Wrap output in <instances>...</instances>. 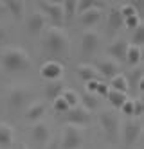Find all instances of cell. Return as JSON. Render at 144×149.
Segmentation results:
<instances>
[{
  "instance_id": "1",
  "label": "cell",
  "mask_w": 144,
  "mask_h": 149,
  "mask_svg": "<svg viewBox=\"0 0 144 149\" xmlns=\"http://www.w3.org/2000/svg\"><path fill=\"white\" fill-rule=\"evenodd\" d=\"M0 63L7 72H20V70H27L32 65L31 56L24 49L20 47H9L2 52L0 56Z\"/></svg>"
},
{
  "instance_id": "2",
  "label": "cell",
  "mask_w": 144,
  "mask_h": 149,
  "mask_svg": "<svg viewBox=\"0 0 144 149\" xmlns=\"http://www.w3.org/2000/svg\"><path fill=\"white\" fill-rule=\"evenodd\" d=\"M43 45H45V49L51 52V54L61 56V54H67V50L70 47V41H69V36L65 34L63 29L51 27V29H47V33H45Z\"/></svg>"
},
{
  "instance_id": "3",
  "label": "cell",
  "mask_w": 144,
  "mask_h": 149,
  "mask_svg": "<svg viewBox=\"0 0 144 149\" xmlns=\"http://www.w3.org/2000/svg\"><path fill=\"white\" fill-rule=\"evenodd\" d=\"M85 142V130L79 126H72V124H67L65 126V131H63V136L60 140V146L63 149H79Z\"/></svg>"
},
{
  "instance_id": "4",
  "label": "cell",
  "mask_w": 144,
  "mask_h": 149,
  "mask_svg": "<svg viewBox=\"0 0 144 149\" xmlns=\"http://www.w3.org/2000/svg\"><path fill=\"white\" fill-rule=\"evenodd\" d=\"M29 97H31V90L27 86H24V84H13L7 93V104H9V108L18 110L22 106H25Z\"/></svg>"
},
{
  "instance_id": "5",
  "label": "cell",
  "mask_w": 144,
  "mask_h": 149,
  "mask_svg": "<svg viewBox=\"0 0 144 149\" xmlns=\"http://www.w3.org/2000/svg\"><path fill=\"white\" fill-rule=\"evenodd\" d=\"M97 119L101 122L105 133L110 136V138H115L117 133H119V117L114 110H103L97 113Z\"/></svg>"
},
{
  "instance_id": "6",
  "label": "cell",
  "mask_w": 144,
  "mask_h": 149,
  "mask_svg": "<svg viewBox=\"0 0 144 149\" xmlns=\"http://www.w3.org/2000/svg\"><path fill=\"white\" fill-rule=\"evenodd\" d=\"M40 7H41L43 15H45V18H49L51 22L54 24V27L61 29V25L65 22L61 2H40Z\"/></svg>"
},
{
  "instance_id": "7",
  "label": "cell",
  "mask_w": 144,
  "mask_h": 149,
  "mask_svg": "<svg viewBox=\"0 0 144 149\" xmlns=\"http://www.w3.org/2000/svg\"><path fill=\"white\" fill-rule=\"evenodd\" d=\"M65 117H67L69 124L79 126V127L88 124V120H90V113H88V110L85 108V106H81V104L74 106V108H69V111L65 113Z\"/></svg>"
},
{
  "instance_id": "8",
  "label": "cell",
  "mask_w": 144,
  "mask_h": 149,
  "mask_svg": "<svg viewBox=\"0 0 144 149\" xmlns=\"http://www.w3.org/2000/svg\"><path fill=\"white\" fill-rule=\"evenodd\" d=\"M99 41H101V36H99L97 31L94 29H86L83 33V38H81V49L85 54H94L99 47Z\"/></svg>"
},
{
  "instance_id": "9",
  "label": "cell",
  "mask_w": 144,
  "mask_h": 149,
  "mask_svg": "<svg viewBox=\"0 0 144 149\" xmlns=\"http://www.w3.org/2000/svg\"><path fill=\"white\" fill-rule=\"evenodd\" d=\"M40 74L43 77H45L47 81H58V79H61V76H63V65L60 61H45L41 65V70H40Z\"/></svg>"
},
{
  "instance_id": "10",
  "label": "cell",
  "mask_w": 144,
  "mask_h": 149,
  "mask_svg": "<svg viewBox=\"0 0 144 149\" xmlns=\"http://www.w3.org/2000/svg\"><path fill=\"white\" fill-rule=\"evenodd\" d=\"M142 133V122L139 119H130L124 124V140L126 144H135Z\"/></svg>"
},
{
  "instance_id": "11",
  "label": "cell",
  "mask_w": 144,
  "mask_h": 149,
  "mask_svg": "<svg viewBox=\"0 0 144 149\" xmlns=\"http://www.w3.org/2000/svg\"><path fill=\"white\" fill-rule=\"evenodd\" d=\"M32 140L38 142V144H47L49 138H51V130L45 122H36L32 126V131H31Z\"/></svg>"
},
{
  "instance_id": "12",
  "label": "cell",
  "mask_w": 144,
  "mask_h": 149,
  "mask_svg": "<svg viewBox=\"0 0 144 149\" xmlns=\"http://www.w3.org/2000/svg\"><path fill=\"white\" fill-rule=\"evenodd\" d=\"M27 27L32 34H40L41 31H45L47 27V18L43 13H32L29 16V22H27Z\"/></svg>"
},
{
  "instance_id": "13",
  "label": "cell",
  "mask_w": 144,
  "mask_h": 149,
  "mask_svg": "<svg viewBox=\"0 0 144 149\" xmlns=\"http://www.w3.org/2000/svg\"><path fill=\"white\" fill-rule=\"evenodd\" d=\"M47 111V102H41V101H36L32 102L29 108H27V113H25V119L27 120H32V122H40V119Z\"/></svg>"
},
{
  "instance_id": "14",
  "label": "cell",
  "mask_w": 144,
  "mask_h": 149,
  "mask_svg": "<svg viewBox=\"0 0 144 149\" xmlns=\"http://www.w3.org/2000/svg\"><path fill=\"white\" fill-rule=\"evenodd\" d=\"M128 47H130V43H128L126 40H117V41H114V43L108 47V52H110V54H112L117 61H126Z\"/></svg>"
},
{
  "instance_id": "15",
  "label": "cell",
  "mask_w": 144,
  "mask_h": 149,
  "mask_svg": "<svg viewBox=\"0 0 144 149\" xmlns=\"http://www.w3.org/2000/svg\"><path fill=\"white\" fill-rule=\"evenodd\" d=\"M63 90H65V83L61 79H58V81H49L47 86H45V99L56 101L58 97H61Z\"/></svg>"
},
{
  "instance_id": "16",
  "label": "cell",
  "mask_w": 144,
  "mask_h": 149,
  "mask_svg": "<svg viewBox=\"0 0 144 149\" xmlns=\"http://www.w3.org/2000/svg\"><path fill=\"white\" fill-rule=\"evenodd\" d=\"M97 72H101L105 77H115L117 76V72H119V67H117V63L114 59H101L97 63Z\"/></svg>"
},
{
  "instance_id": "17",
  "label": "cell",
  "mask_w": 144,
  "mask_h": 149,
  "mask_svg": "<svg viewBox=\"0 0 144 149\" xmlns=\"http://www.w3.org/2000/svg\"><path fill=\"white\" fill-rule=\"evenodd\" d=\"M15 142V130L6 122H0V147H11Z\"/></svg>"
},
{
  "instance_id": "18",
  "label": "cell",
  "mask_w": 144,
  "mask_h": 149,
  "mask_svg": "<svg viewBox=\"0 0 144 149\" xmlns=\"http://www.w3.org/2000/svg\"><path fill=\"white\" fill-rule=\"evenodd\" d=\"M99 20H101V9H99L97 6L92 7V9H88L86 13L81 15V24H83L85 27H94Z\"/></svg>"
},
{
  "instance_id": "19",
  "label": "cell",
  "mask_w": 144,
  "mask_h": 149,
  "mask_svg": "<svg viewBox=\"0 0 144 149\" xmlns=\"http://www.w3.org/2000/svg\"><path fill=\"white\" fill-rule=\"evenodd\" d=\"M76 72H77V76H79L83 81H86V83L97 81V77H99V72H97L92 65H77Z\"/></svg>"
},
{
  "instance_id": "20",
  "label": "cell",
  "mask_w": 144,
  "mask_h": 149,
  "mask_svg": "<svg viewBox=\"0 0 144 149\" xmlns=\"http://www.w3.org/2000/svg\"><path fill=\"white\" fill-rule=\"evenodd\" d=\"M106 99L110 101V104L114 106V108H121L126 101H128V95L123 93V92H117V90H112L110 88L108 90V95H106Z\"/></svg>"
},
{
  "instance_id": "21",
  "label": "cell",
  "mask_w": 144,
  "mask_h": 149,
  "mask_svg": "<svg viewBox=\"0 0 144 149\" xmlns=\"http://www.w3.org/2000/svg\"><path fill=\"white\" fill-rule=\"evenodd\" d=\"M123 25H124V18L121 16L119 7L112 9V11H110V15H108V27L112 29V31H117V29H121Z\"/></svg>"
},
{
  "instance_id": "22",
  "label": "cell",
  "mask_w": 144,
  "mask_h": 149,
  "mask_svg": "<svg viewBox=\"0 0 144 149\" xmlns=\"http://www.w3.org/2000/svg\"><path fill=\"white\" fill-rule=\"evenodd\" d=\"M112 90H117V92H123V93H126L128 90H130V86H128V81H126V77L123 76V74H117L115 77H112V83L108 84Z\"/></svg>"
},
{
  "instance_id": "23",
  "label": "cell",
  "mask_w": 144,
  "mask_h": 149,
  "mask_svg": "<svg viewBox=\"0 0 144 149\" xmlns=\"http://www.w3.org/2000/svg\"><path fill=\"white\" fill-rule=\"evenodd\" d=\"M6 9L9 13H13L15 18H22V15L25 13V2H16V0H13V2H6Z\"/></svg>"
},
{
  "instance_id": "24",
  "label": "cell",
  "mask_w": 144,
  "mask_h": 149,
  "mask_svg": "<svg viewBox=\"0 0 144 149\" xmlns=\"http://www.w3.org/2000/svg\"><path fill=\"white\" fill-rule=\"evenodd\" d=\"M140 59H142V50H140V47L130 45L128 47V52H126V61L130 63V65H137V63H140Z\"/></svg>"
},
{
  "instance_id": "25",
  "label": "cell",
  "mask_w": 144,
  "mask_h": 149,
  "mask_svg": "<svg viewBox=\"0 0 144 149\" xmlns=\"http://www.w3.org/2000/svg\"><path fill=\"white\" fill-rule=\"evenodd\" d=\"M119 13H121V16H123L124 20L126 18H130V16H135V15H139V9H137V4H133V2H128V4H123L119 7Z\"/></svg>"
},
{
  "instance_id": "26",
  "label": "cell",
  "mask_w": 144,
  "mask_h": 149,
  "mask_svg": "<svg viewBox=\"0 0 144 149\" xmlns=\"http://www.w3.org/2000/svg\"><path fill=\"white\" fill-rule=\"evenodd\" d=\"M61 99L69 104V108H74V106H77V102H79V95H77L74 90H63Z\"/></svg>"
},
{
  "instance_id": "27",
  "label": "cell",
  "mask_w": 144,
  "mask_h": 149,
  "mask_svg": "<svg viewBox=\"0 0 144 149\" xmlns=\"http://www.w3.org/2000/svg\"><path fill=\"white\" fill-rule=\"evenodd\" d=\"M97 104H99L97 95H94V93H90V92H86V93L83 95V104H81V106H85L86 110H96Z\"/></svg>"
},
{
  "instance_id": "28",
  "label": "cell",
  "mask_w": 144,
  "mask_h": 149,
  "mask_svg": "<svg viewBox=\"0 0 144 149\" xmlns=\"http://www.w3.org/2000/svg\"><path fill=\"white\" fill-rule=\"evenodd\" d=\"M126 81H128V86H130V84H133V86L139 88L140 81H144V79H142V68H133V70L130 72V77H128Z\"/></svg>"
},
{
  "instance_id": "29",
  "label": "cell",
  "mask_w": 144,
  "mask_h": 149,
  "mask_svg": "<svg viewBox=\"0 0 144 149\" xmlns=\"http://www.w3.org/2000/svg\"><path fill=\"white\" fill-rule=\"evenodd\" d=\"M76 4H77V2H74V0H67V2H61L63 15H65V16H69V18H72V16L76 15Z\"/></svg>"
},
{
  "instance_id": "30",
  "label": "cell",
  "mask_w": 144,
  "mask_h": 149,
  "mask_svg": "<svg viewBox=\"0 0 144 149\" xmlns=\"http://www.w3.org/2000/svg\"><path fill=\"white\" fill-rule=\"evenodd\" d=\"M142 41H144V27L139 25L135 29V33H133V38H131V45H133V47H140Z\"/></svg>"
},
{
  "instance_id": "31",
  "label": "cell",
  "mask_w": 144,
  "mask_h": 149,
  "mask_svg": "<svg viewBox=\"0 0 144 149\" xmlns=\"http://www.w3.org/2000/svg\"><path fill=\"white\" fill-rule=\"evenodd\" d=\"M97 4L96 2H90V0H86V2H77L76 4V15H83V13H86L88 9H92V7H96Z\"/></svg>"
},
{
  "instance_id": "32",
  "label": "cell",
  "mask_w": 144,
  "mask_h": 149,
  "mask_svg": "<svg viewBox=\"0 0 144 149\" xmlns=\"http://www.w3.org/2000/svg\"><path fill=\"white\" fill-rule=\"evenodd\" d=\"M54 110H56L58 113H67L69 111V104L65 102L61 97H58L56 101H54Z\"/></svg>"
},
{
  "instance_id": "33",
  "label": "cell",
  "mask_w": 144,
  "mask_h": 149,
  "mask_svg": "<svg viewBox=\"0 0 144 149\" xmlns=\"http://www.w3.org/2000/svg\"><path fill=\"white\" fill-rule=\"evenodd\" d=\"M124 25H128V27H131V29H137L139 25H142V24H140V18H139V15L126 18V20H124Z\"/></svg>"
},
{
  "instance_id": "34",
  "label": "cell",
  "mask_w": 144,
  "mask_h": 149,
  "mask_svg": "<svg viewBox=\"0 0 144 149\" xmlns=\"http://www.w3.org/2000/svg\"><path fill=\"white\" fill-rule=\"evenodd\" d=\"M108 90H110L108 84L99 81V83H97V88H96V95H103V97H106V95H108Z\"/></svg>"
},
{
  "instance_id": "35",
  "label": "cell",
  "mask_w": 144,
  "mask_h": 149,
  "mask_svg": "<svg viewBox=\"0 0 144 149\" xmlns=\"http://www.w3.org/2000/svg\"><path fill=\"white\" fill-rule=\"evenodd\" d=\"M121 110H123L126 115H130V117H133V101L131 99H128L123 106H121Z\"/></svg>"
},
{
  "instance_id": "36",
  "label": "cell",
  "mask_w": 144,
  "mask_h": 149,
  "mask_svg": "<svg viewBox=\"0 0 144 149\" xmlns=\"http://www.w3.org/2000/svg\"><path fill=\"white\" fill-rule=\"evenodd\" d=\"M140 113H142V101L135 99L133 101V117H139Z\"/></svg>"
},
{
  "instance_id": "37",
  "label": "cell",
  "mask_w": 144,
  "mask_h": 149,
  "mask_svg": "<svg viewBox=\"0 0 144 149\" xmlns=\"http://www.w3.org/2000/svg\"><path fill=\"white\" fill-rule=\"evenodd\" d=\"M45 149H60V140H51V142H47V147Z\"/></svg>"
},
{
  "instance_id": "38",
  "label": "cell",
  "mask_w": 144,
  "mask_h": 149,
  "mask_svg": "<svg viewBox=\"0 0 144 149\" xmlns=\"http://www.w3.org/2000/svg\"><path fill=\"white\" fill-rule=\"evenodd\" d=\"M97 83H99V81H90V83H86V90L90 92V93H92V92H96V88H97Z\"/></svg>"
},
{
  "instance_id": "39",
  "label": "cell",
  "mask_w": 144,
  "mask_h": 149,
  "mask_svg": "<svg viewBox=\"0 0 144 149\" xmlns=\"http://www.w3.org/2000/svg\"><path fill=\"white\" fill-rule=\"evenodd\" d=\"M6 34H7V33H6V27H0V43L6 40Z\"/></svg>"
},
{
  "instance_id": "40",
  "label": "cell",
  "mask_w": 144,
  "mask_h": 149,
  "mask_svg": "<svg viewBox=\"0 0 144 149\" xmlns=\"http://www.w3.org/2000/svg\"><path fill=\"white\" fill-rule=\"evenodd\" d=\"M4 9H6V2H0V13H2Z\"/></svg>"
},
{
  "instance_id": "41",
  "label": "cell",
  "mask_w": 144,
  "mask_h": 149,
  "mask_svg": "<svg viewBox=\"0 0 144 149\" xmlns=\"http://www.w3.org/2000/svg\"><path fill=\"white\" fill-rule=\"evenodd\" d=\"M16 149H27V146H25V144H18V147H16Z\"/></svg>"
}]
</instances>
